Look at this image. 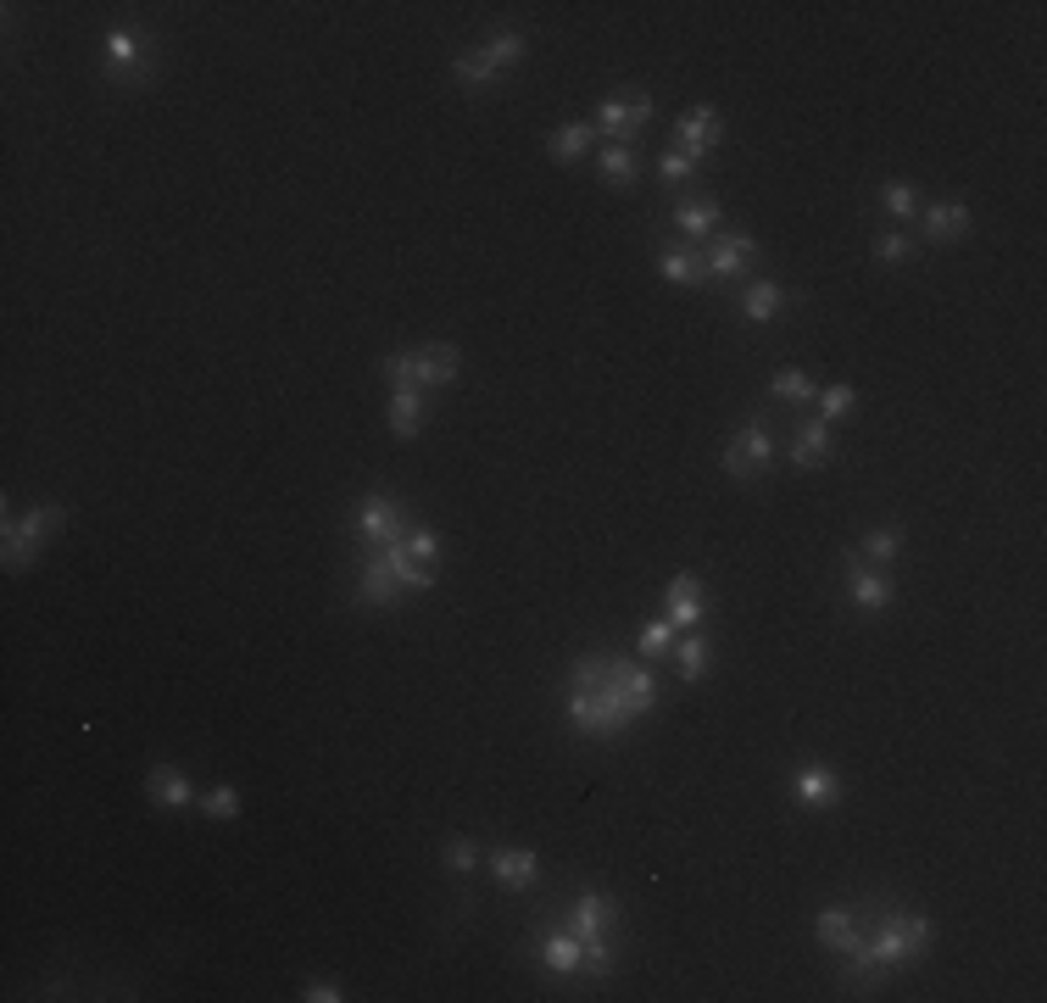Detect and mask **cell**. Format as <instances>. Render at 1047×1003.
Returning <instances> with one entry per match:
<instances>
[{"label": "cell", "instance_id": "obj_29", "mask_svg": "<svg viewBox=\"0 0 1047 1003\" xmlns=\"http://www.w3.org/2000/svg\"><path fill=\"white\" fill-rule=\"evenodd\" d=\"M401 547H407V558H418L423 569H441V536H434V530L412 525V530L401 536Z\"/></svg>", "mask_w": 1047, "mask_h": 1003}, {"label": "cell", "instance_id": "obj_19", "mask_svg": "<svg viewBox=\"0 0 1047 1003\" xmlns=\"http://www.w3.org/2000/svg\"><path fill=\"white\" fill-rule=\"evenodd\" d=\"M836 797H841L836 770H825V764H803V770H797V803H803V808H825V803H836Z\"/></svg>", "mask_w": 1047, "mask_h": 1003}, {"label": "cell", "instance_id": "obj_11", "mask_svg": "<svg viewBox=\"0 0 1047 1003\" xmlns=\"http://www.w3.org/2000/svg\"><path fill=\"white\" fill-rule=\"evenodd\" d=\"M363 536H368L374 547H396V541L407 536V519H401V502H396V496L374 491V496L363 502Z\"/></svg>", "mask_w": 1047, "mask_h": 1003}, {"label": "cell", "instance_id": "obj_40", "mask_svg": "<svg viewBox=\"0 0 1047 1003\" xmlns=\"http://www.w3.org/2000/svg\"><path fill=\"white\" fill-rule=\"evenodd\" d=\"M875 257H881V263H903V257H908V234H881Z\"/></svg>", "mask_w": 1047, "mask_h": 1003}, {"label": "cell", "instance_id": "obj_15", "mask_svg": "<svg viewBox=\"0 0 1047 1003\" xmlns=\"http://www.w3.org/2000/svg\"><path fill=\"white\" fill-rule=\"evenodd\" d=\"M852 603L863 608V614H886L892 608V597H897V585H892V574H881V569H863V563H852Z\"/></svg>", "mask_w": 1047, "mask_h": 1003}, {"label": "cell", "instance_id": "obj_22", "mask_svg": "<svg viewBox=\"0 0 1047 1003\" xmlns=\"http://www.w3.org/2000/svg\"><path fill=\"white\" fill-rule=\"evenodd\" d=\"M965 229H970V207H958V201H941V207L925 212V234L930 240H958Z\"/></svg>", "mask_w": 1047, "mask_h": 1003}, {"label": "cell", "instance_id": "obj_27", "mask_svg": "<svg viewBox=\"0 0 1047 1003\" xmlns=\"http://www.w3.org/2000/svg\"><path fill=\"white\" fill-rule=\"evenodd\" d=\"M769 396H774V401H814V379H808L803 368H780V374L769 379Z\"/></svg>", "mask_w": 1047, "mask_h": 1003}, {"label": "cell", "instance_id": "obj_37", "mask_svg": "<svg viewBox=\"0 0 1047 1003\" xmlns=\"http://www.w3.org/2000/svg\"><path fill=\"white\" fill-rule=\"evenodd\" d=\"M201 808H207L212 819H240V792H234V786H212V792L201 797Z\"/></svg>", "mask_w": 1047, "mask_h": 1003}, {"label": "cell", "instance_id": "obj_33", "mask_svg": "<svg viewBox=\"0 0 1047 1003\" xmlns=\"http://www.w3.org/2000/svg\"><path fill=\"white\" fill-rule=\"evenodd\" d=\"M441 859H447V870H452V875H469V870L480 864V842H469V836H452Z\"/></svg>", "mask_w": 1047, "mask_h": 1003}, {"label": "cell", "instance_id": "obj_20", "mask_svg": "<svg viewBox=\"0 0 1047 1003\" xmlns=\"http://www.w3.org/2000/svg\"><path fill=\"white\" fill-rule=\"evenodd\" d=\"M819 943L830 948V954H852L863 937H858V919L847 914V908H825L819 914Z\"/></svg>", "mask_w": 1047, "mask_h": 1003}, {"label": "cell", "instance_id": "obj_41", "mask_svg": "<svg viewBox=\"0 0 1047 1003\" xmlns=\"http://www.w3.org/2000/svg\"><path fill=\"white\" fill-rule=\"evenodd\" d=\"M301 998H307V1003H340L345 992H340V981H307Z\"/></svg>", "mask_w": 1047, "mask_h": 1003}, {"label": "cell", "instance_id": "obj_39", "mask_svg": "<svg viewBox=\"0 0 1047 1003\" xmlns=\"http://www.w3.org/2000/svg\"><path fill=\"white\" fill-rule=\"evenodd\" d=\"M658 179H669V185L691 179V156H685V151H663V156H658Z\"/></svg>", "mask_w": 1047, "mask_h": 1003}, {"label": "cell", "instance_id": "obj_30", "mask_svg": "<svg viewBox=\"0 0 1047 1003\" xmlns=\"http://www.w3.org/2000/svg\"><path fill=\"white\" fill-rule=\"evenodd\" d=\"M708 636H685V647H680V681H703L708 675Z\"/></svg>", "mask_w": 1047, "mask_h": 1003}, {"label": "cell", "instance_id": "obj_31", "mask_svg": "<svg viewBox=\"0 0 1047 1003\" xmlns=\"http://www.w3.org/2000/svg\"><path fill=\"white\" fill-rule=\"evenodd\" d=\"M658 274H663L669 285H703V263H696L691 251H669V257L658 263Z\"/></svg>", "mask_w": 1047, "mask_h": 1003}, {"label": "cell", "instance_id": "obj_36", "mask_svg": "<svg viewBox=\"0 0 1047 1003\" xmlns=\"http://www.w3.org/2000/svg\"><path fill=\"white\" fill-rule=\"evenodd\" d=\"M852 385H830V390H819V412H825V425H836V418H847L852 412Z\"/></svg>", "mask_w": 1047, "mask_h": 1003}, {"label": "cell", "instance_id": "obj_10", "mask_svg": "<svg viewBox=\"0 0 1047 1003\" xmlns=\"http://www.w3.org/2000/svg\"><path fill=\"white\" fill-rule=\"evenodd\" d=\"M703 619H708L703 580H696V574H674V580H669V625H674V630H696Z\"/></svg>", "mask_w": 1047, "mask_h": 1003}, {"label": "cell", "instance_id": "obj_6", "mask_svg": "<svg viewBox=\"0 0 1047 1003\" xmlns=\"http://www.w3.org/2000/svg\"><path fill=\"white\" fill-rule=\"evenodd\" d=\"M107 78L123 84V90H140V84L156 78L151 45H145L134 29H112V34H107Z\"/></svg>", "mask_w": 1047, "mask_h": 1003}, {"label": "cell", "instance_id": "obj_23", "mask_svg": "<svg viewBox=\"0 0 1047 1003\" xmlns=\"http://www.w3.org/2000/svg\"><path fill=\"white\" fill-rule=\"evenodd\" d=\"M825 458H830V425L819 418V425H808V430L797 436V447H792V463H797V469H819Z\"/></svg>", "mask_w": 1047, "mask_h": 1003}, {"label": "cell", "instance_id": "obj_9", "mask_svg": "<svg viewBox=\"0 0 1047 1003\" xmlns=\"http://www.w3.org/2000/svg\"><path fill=\"white\" fill-rule=\"evenodd\" d=\"M407 597V585H401V574L390 569V558H385V547L368 558V569H363V585H357V608H396Z\"/></svg>", "mask_w": 1047, "mask_h": 1003}, {"label": "cell", "instance_id": "obj_26", "mask_svg": "<svg viewBox=\"0 0 1047 1003\" xmlns=\"http://www.w3.org/2000/svg\"><path fill=\"white\" fill-rule=\"evenodd\" d=\"M591 134H596L591 123H563V129H552V140H547V145H552V156H558V162H574V156H585Z\"/></svg>", "mask_w": 1047, "mask_h": 1003}, {"label": "cell", "instance_id": "obj_35", "mask_svg": "<svg viewBox=\"0 0 1047 1003\" xmlns=\"http://www.w3.org/2000/svg\"><path fill=\"white\" fill-rule=\"evenodd\" d=\"M485 56H491V67H496V73H502V67H513V62L524 56V34H513V29H507V34H496V40L485 45Z\"/></svg>", "mask_w": 1047, "mask_h": 1003}, {"label": "cell", "instance_id": "obj_8", "mask_svg": "<svg viewBox=\"0 0 1047 1003\" xmlns=\"http://www.w3.org/2000/svg\"><path fill=\"white\" fill-rule=\"evenodd\" d=\"M596 123H602L607 145H636L641 129L652 123V101H647V96H607V101L596 107Z\"/></svg>", "mask_w": 1047, "mask_h": 1003}, {"label": "cell", "instance_id": "obj_3", "mask_svg": "<svg viewBox=\"0 0 1047 1003\" xmlns=\"http://www.w3.org/2000/svg\"><path fill=\"white\" fill-rule=\"evenodd\" d=\"M614 919H619L614 897H602V892H580L569 932L585 943V970H591V976H614V943H607V926H614Z\"/></svg>", "mask_w": 1047, "mask_h": 1003}, {"label": "cell", "instance_id": "obj_18", "mask_svg": "<svg viewBox=\"0 0 1047 1003\" xmlns=\"http://www.w3.org/2000/svg\"><path fill=\"white\" fill-rule=\"evenodd\" d=\"M385 418H390V436L412 441V436H418V418H423V390H418V385H396Z\"/></svg>", "mask_w": 1047, "mask_h": 1003}, {"label": "cell", "instance_id": "obj_2", "mask_svg": "<svg viewBox=\"0 0 1047 1003\" xmlns=\"http://www.w3.org/2000/svg\"><path fill=\"white\" fill-rule=\"evenodd\" d=\"M930 943H936V926H930V919H919V914H903V908H892V914L881 919L875 937H863V948L875 954V965H881V970L914 965Z\"/></svg>", "mask_w": 1047, "mask_h": 1003}, {"label": "cell", "instance_id": "obj_28", "mask_svg": "<svg viewBox=\"0 0 1047 1003\" xmlns=\"http://www.w3.org/2000/svg\"><path fill=\"white\" fill-rule=\"evenodd\" d=\"M674 223H680V234H714L719 229V207L714 201H691V207L674 212Z\"/></svg>", "mask_w": 1047, "mask_h": 1003}, {"label": "cell", "instance_id": "obj_12", "mask_svg": "<svg viewBox=\"0 0 1047 1003\" xmlns=\"http://www.w3.org/2000/svg\"><path fill=\"white\" fill-rule=\"evenodd\" d=\"M485 864H491V875H496L507 892H530L536 875H541V859H536L530 848H496Z\"/></svg>", "mask_w": 1047, "mask_h": 1003}, {"label": "cell", "instance_id": "obj_1", "mask_svg": "<svg viewBox=\"0 0 1047 1003\" xmlns=\"http://www.w3.org/2000/svg\"><path fill=\"white\" fill-rule=\"evenodd\" d=\"M652 703H658L652 669H636L619 652H585L569 675V725L591 741L625 736Z\"/></svg>", "mask_w": 1047, "mask_h": 1003}, {"label": "cell", "instance_id": "obj_4", "mask_svg": "<svg viewBox=\"0 0 1047 1003\" xmlns=\"http://www.w3.org/2000/svg\"><path fill=\"white\" fill-rule=\"evenodd\" d=\"M56 530H62V508H56V502H34L23 519H7V552H0V558H7V569L23 574V569L45 552V541H51Z\"/></svg>", "mask_w": 1047, "mask_h": 1003}, {"label": "cell", "instance_id": "obj_25", "mask_svg": "<svg viewBox=\"0 0 1047 1003\" xmlns=\"http://www.w3.org/2000/svg\"><path fill=\"white\" fill-rule=\"evenodd\" d=\"M602 179L625 190L636 179V145H602Z\"/></svg>", "mask_w": 1047, "mask_h": 1003}, {"label": "cell", "instance_id": "obj_7", "mask_svg": "<svg viewBox=\"0 0 1047 1003\" xmlns=\"http://www.w3.org/2000/svg\"><path fill=\"white\" fill-rule=\"evenodd\" d=\"M769 469H774V441L763 430V418H747L725 447V474L730 480H763Z\"/></svg>", "mask_w": 1047, "mask_h": 1003}, {"label": "cell", "instance_id": "obj_5", "mask_svg": "<svg viewBox=\"0 0 1047 1003\" xmlns=\"http://www.w3.org/2000/svg\"><path fill=\"white\" fill-rule=\"evenodd\" d=\"M385 379L390 385H418V390H429V385H452L458 379V346H423V352H390L385 363Z\"/></svg>", "mask_w": 1047, "mask_h": 1003}, {"label": "cell", "instance_id": "obj_14", "mask_svg": "<svg viewBox=\"0 0 1047 1003\" xmlns=\"http://www.w3.org/2000/svg\"><path fill=\"white\" fill-rule=\"evenodd\" d=\"M145 797H151L156 808H167V814H179V808H190V803H196V792H190L185 770H173V764H156V770L145 775Z\"/></svg>", "mask_w": 1047, "mask_h": 1003}, {"label": "cell", "instance_id": "obj_24", "mask_svg": "<svg viewBox=\"0 0 1047 1003\" xmlns=\"http://www.w3.org/2000/svg\"><path fill=\"white\" fill-rule=\"evenodd\" d=\"M452 73H458L463 90H491V84H496V67H491L485 51H463V56H452Z\"/></svg>", "mask_w": 1047, "mask_h": 1003}, {"label": "cell", "instance_id": "obj_13", "mask_svg": "<svg viewBox=\"0 0 1047 1003\" xmlns=\"http://www.w3.org/2000/svg\"><path fill=\"white\" fill-rule=\"evenodd\" d=\"M752 234H719L714 251H708V263H703V279H736L747 263H752Z\"/></svg>", "mask_w": 1047, "mask_h": 1003}, {"label": "cell", "instance_id": "obj_38", "mask_svg": "<svg viewBox=\"0 0 1047 1003\" xmlns=\"http://www.w3.org/2000/svg\"><path fill=\"white\" fill-rule=\"evenodd\" d=\"M881 201L897 212V218H914L919 212V201H914V185H903V179H892V185H881Z\"/></svg>", "mask_w": 1047, "mask_h": 1003}, {"label": "cell", "instance_id": "obj_32", "mask_svg": "<svg viewBox=\"0 0 1047 1003\" xmlns=\"http://www.w3.org/2000/svg\"><path fill=\"white\" fill-rule=\"evenodd\" d=\"M636 647H641V658H663V652L674 647V625H669V619H647Z\"/></svg>", "mask_w": 1047, "mask_h": 1003}, {"label": "cell", "instance_id": "obj_34", "mask_svg": "<svg viewBox=\"0 0 1047 1003\" xmlns=\"http://www.w3.org/2000/svg\"><path fill=\"white\" fill-rule=\"evenodd\" d=\"M897 552H903V536H897V530H869V536H863V558L892 563Z\"/></svg>", "mask_w": 1047, "mask_h": 1003}, {"label": "cell", "instance_id": "obj_16", "mask_svg": "<svg viewBox=\"0 0 1047 1003\" xmlns=\"http://www.w3.org/2000/svg\"><path fill=\"white\" fill-rule=\"evenodd\" d=\"M674 134H680V151H685L691 162H696V156H708V151L719 145V112H714V107H696V112L680 118Z\"/></svg>", "mask_w": 1047, "mask_h": 1003}, {"label": "cell", "instance_id": "obj_17", "mask_svg": "<svg viewBox=\"0 0 1047 1003\" xmlns=\"http://www.w3.org/2000/svg\"><path fill=\"white\" fill-rule=\"evenodd\" d=\"M541 965H547L552 976H580V970H585V943H580L574 932H547V937H541Z\"/></svg>", "mask_w": 1047, "mask_h": 1003}, {"label": "cell", "instance_id": "obj_21", "mask_svg": "<svg viewBox=\"0 0 1047 1003\" xmlns=\"http://www.w3.org/2000/svg\"><path fill=\"white\" fill-rule=\"evenodd\" d=\"M780 307H785V290H780L774 279H752V285H747V296H741V312H747V323H769Z\"/></svg>", "mask_w": 1047, "mask_h": 1003}]
</instances>
